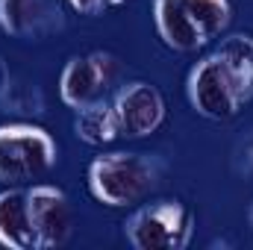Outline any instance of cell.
<instances>
[{"label":"cell","mask_w":253,"mask_h":250,"mask_svg":"<svg viewBox=\"0 0 253 250\" xmlns=\"http://www.w3.org/2000/svg\"><path fill=\"white\" fill-rule=\"evenodd\" d=\"M121 85V59L109 50L77 53L65 62L59 74V100L68 109L94 106Z\"/></svg>","instance_id":"ba28073f"},{"label":"cell","mask_w":253,"mask_h":250,"mask_svg":"<svg viewBox=\"0 0 253 250\" xmlns=\"http://www.w3.org/2000/svg\"><path fill=\"white\" fill-rule=\"evenodd\" d=\"M74 233V206L62 186L24 183L0 191V245L9 250H53Z\"/></svg>","instance_id":"7a4b0ae2"},{"label":"cell","mask_w":253,"mask_h":250,"mask_svg":"<svg viewBox=\"0 0 253 250\" xmlns=\"http://www.w3.org/2000/svg\"><path fill=\"white\" fill-rule=\"evenodd\" d=\"M189 106L206 121H230L253 100V36L224 33L189 68Z\"/></svg>","instance_id":"6da1fadb"},{"label":"cell","mask_w":253,"mask_h":250,"mask_svg":"<svg viewBox=\"0 0 253 250\" xmlns=\"http://www.w3.org/2000/svg\"><path fill=\"white\" fill-rule=\"evenodd\" d=\"M194 212L180 197H156L132 206L124 221V239L135 250H183L194 239Z\"/></svg>","instance_id":"52a82bcc"},{"label":"cell","mask_w":253,"mask_h":250,"mask_svg":"<svg viewBox=\"0 0 253 250\" xmlns=\"http://www.w3.org/2000/svg\"><path fill=\"white\" fill-rule=\"evenodd\" d=\"M0 106L9 112H27L33 106V91L27 88V83H21L9 68L6 62L0 59ZM33 112V109H30Z\"/></svg>","instance_id":"30bf717a"},{"label":"cell","mask_w":253,"mask_h":250,"mask_svg":"<svg viewBox=\"0 0 253 250\" xmlns=\"http://www.w3.org/2000/svg\"><path fill=\"white\" fill-rule=\"evenodd\" d=\"M106 3H109V6H124L126 0H106Z\"/></svg>","instance_id":"4fadbf2b"},{"label":"cell","mask_w":253,"mask_h":250,"mask_svg":"<svg viewBox=\"0 0 253 250\" xmlns=\"http://www.w3.org/2000/svg\"><path fill=\"white\" fill-rule=\"evenodd\" d=\"M165 165L153 153L103 150L88 162L85 186L91 197L109 209H132L159 186Z\"/></svg>","instance_id":"277c9868"},{"label":"cell","mask_w":253,"mask_h":250,"mask_svg":"<svg viewBox=\"0 0 253 250\" xmlns=\"http://www.w3.org/2000/svg\"><path fill=\"white\" fill-rule=\"evenodd\" d=\"M74 12H80V15H88V18H97V15H103L106 9H109V3L106 0H65Z\"/></svg>","instance_id":"8fae6325"},{"label":"cell","mask_w":253,"mask_h":250,"mask_svg":"<svg viewBox=\"0 0 253 250\" xmlns=\"http://www.w3.org/2000/svg\"><path fill=\"white\" fill-rule=\"evenodd\" d=\"M233 21L230 0H153V27L174 53H197L215 44Z\"/></svg>","instance_id":"5b68a950"},{"label":"cell","mask_w":253,"mask_h":250,"mask_svg":"<svg viewBox=\"0 0 253 250\" xmlns=\"http://www.w3.org/2000/svg\"><path fill=\"white\" fill-rule=\"evenodd\" d=\"M168 118L165 94L147 80L121 83L112 97L77 109L74 135L91 147H109L115 141H138L153 135Z\"/></svg>","instance_id":"3957f363"},{"label":"cell","mask_w":253,"mask_h":250,"mask_svg":"<svg viewBox=\"0 0 253 250\" xmlns=\"http://www.w3.org/2000/svg\"><path fill=\"white\" fill-rule=\"evenodd\" d=\"M59 162V144L50 129L33 121L0 124V183L24 186L47 177Z\"/></svg>","instance_id":"8992f818"},{"label":"cell","mask_w":253,"mask_h":250,"mask_svg":"<svg viewBox=\"0 0 253 250\" xmlns=\"http://www.w3.org/2000/svg\"><path fill=\"white\" fill-rule=\"evenodd\" d=\"M248 224H251V230H253V203L248 206Z\"/></svg>","instance_id":"7c38bea8"},{"label":"cell","mask_w":253,"mask_h":250,"mask_svg":"<svg viewBox=\"0 0 253 250\" xmlns=\"http://www.w3.org/2000/svg\"><path fill=\"white\" fill-rule=\"evenodd\" d=\"M0 30L18 42H44L65 30L62 0H0Z\"/></svg>","instance_id":"9c48e42d"}]
</instances>
